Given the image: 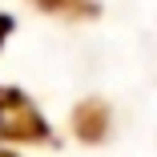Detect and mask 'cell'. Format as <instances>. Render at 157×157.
<instances>
[{
  "instance_id": "2",
  "label": "cell",
  "mask_w": 157,
  "mask_h": 157,
  "mask_svg": "<svg viewBox=\"0 0 157 157\" xmlns=\"http://www.w3.org/2000/svg\"><path fill=\"white\" fill-rule=\"evenodd\" d=\"M8 33H12V20H8V16H0V40H4Z\"/></svg>"
},
{
  "instance_id": "3",
  "label": "cell",
  "mask_w": 157,
  "mask_h": 157,
  "mask_svg": "<svg viewBox=\"0 0 157 157\" xmlns=\"http://www.w3.org/2000/svg\"><path fill=\"white\" fill-rule=\"evenodd\" d=\"M0 157H16V153H4V149H0Z\"/></svg>"
},
{
  "instance_id": "1",
  "label": "cell",
  "mask_w": 157,
  "mask_h": 157,
  "mask_svg": "<svg viewBox=\"0 0 157 157\" xmlns=\"http://www.w3.org/2000/svg\"><path fill=\"white\" fill-rule=\"evenodd\" d=\"M0 137L4 141H48L44 117L16 89H0Z\"/></svg>"
}]
</instances>
